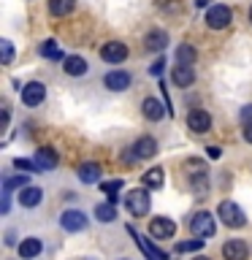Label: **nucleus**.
I'll use <instances>...</instances> for the list:
<instances>
[{"instance_id": "nucleus-1", "label": "nucleus", "mask_w": 252, "mask_h": 260, "mask_svg": "<svg viewBox=\"0 0 252 260\" xmlns=\"http://www.w3.org/2000/svg\"><path fill=\"white\" fill-rule=\"evenodd\" d=\"M217 217L223 219L228 228H244V225H247V217H244V211L239 209V203H233V201H223V203H219Z\"/></svg>"}, {"instance_id": "nucleus-2", "label": "nucleus", "mask_w": 252, "mask_h": 260, "mask_svg": "<svg viewBox=\"0 0 252 260\" xmlns=\"http://www.w3.org/2000/svg\"><path fill=\"white\" fill-rule=\"evenodd\" d=\"M214 231H217V225H214V217H211L209 211L193 214V219H190V233L193 236H198V239H211Z\"/></svg>"}, {"instance_id": "nucleus-3", "label": "nucleus", "mask_w": 252, "mask_h": 260, "mask_svg": "<svg viewBox=\"0 0 252 260\" xmlns=\"http://www.w3.org/2000/svg\"><path fill=\"white\" fill-rule=\"evenodd\" d=\"M125 206L133 217H146L149 214V192L146 190H130L125 198Z\"/></svg>"}, {"instance_id": "nucleus-4", "label": "nucleus", "mask_w": 252, "mask_h": 260, "mask_svg": "<svg viewBox=\"0 0 252 260\" xmlns=\"http://www.w3.org/2000/svg\"><path fill=\"white\" fill-rule=\"evenodd\" d=\"M233 19V14H231V8L223 6V3H217V6H209V11H206V24L211 30H225L228 24H231Z\"/></svg>"}, {"instance_id": "nucleus-5", "label": "nucleus", "mask_w": 252, "mask_h": 260, "mask_svg": "<svg viewBox=\"0 0 252 260\" xmlns=\"http://www.w3.org/2000/svg\"><path fill=\"white\" fill-rule=\"evenodd\" d=\"M60 228L68 233H79L87 228V214H81L79 209H65L62 217H60Z\"/></svg>"}, {"instance_id": "nucleus-6", "label": "nucleus", "mask_w": 252, "mask_h": 260, "mask_svg": "<svg viewBox=\"0 0 252 260\" xmlns=\"http://www.w3.org/2000/svg\"><path fill=\"white\" fill-rule=\"evenodd\" d=\"M149 233H152V239H160V241L174 239L176 236V222L168 219V217H154L149 222Z\"/></svg>"}, {"instance_id": "nucleus-7", "label": "nucleus", "mask_w": 252, "mask_h": 260, "mask_svg": "<svg viewBox=\"0 0 252 260\" xmlns=\"http://www.w3.org/2000/svg\"><path fill=\"white\" fill-rule=\"evenodd\" d=\"M101 60L117 65V62H125L128 60V46L122 41H109V44L101 46Z\"/></svg>"}, {"instance_id": "nucleus-8", "label": "nucleus", "mask_w": 252, "mask_h": 260, "mask_svg": "<svg viewBox=\"0 0 252 260\" xmlns=\"http://www.w3.org/2000/svg\"><path fill=\"white\" fill-rule=\"evenodd\" d=\"M187 127H190L193 133L203 136V133H209V130H211V117L203 109H193L190 114H187Z\"/></svg>"}, {"instance_id": "nucleus-9", "label": "nucleus", "mask_w": 252, "mask_h": 260, "mask_svg": "<svg viewBox=\"0 0 252 260\" xmlns=\"http://www.w3.org/2000/svg\"><path fill=\"white\" fill-rule=\"evenodd\" d=\"M44 98H46V87L41 81H30V84L22 87V103L24 106H38V103H44Z\"/></svg>"}, {"instance_id": "nucleus-10", "label": "nucleus", "mask_w": 252, "mask_h": 260, "mask_svg": "<svg viewBox=\"0 0 252 260\" xmlns=\"http://www.w3.org/2000/svg\"><path fill=\"white\" fill-rule=\"evenodd\" d=\"M103 84L111 89V92H122V89L130 87V73L128 71H109L103 76Z\"/></svg>"}, {"instance_id": "nucleus-11", "label": "nucleus", "mask_w": 252, "mask_h": 260, "mask_svg": "<svg viewBox=\"0 0 252 260\" xmlns=\"http://www.w3.org/2000/svg\"><path fill=\"white\" fill-rule=\"evenodd\" d=\"M223 257L225 260H247L249 249H247V244H244V241L231 239V241H225V247H223Z\"/></svg>"}, {"instance_id": "nucleus-12", "label": "nucleus", "mask_w": 252, "mask_h": 260, "mask_svg": "<svg viewBox=\"0 0 252 260\" xmlns=\"http://www.w3.org/2000/svg\"><path fill=\"white\" fill-rule=\"evenodd\" d=\"M141 111H144V117H146V119L160 122V119L168 114V106H163L158 98H146V101L141 103Z\"/></svg>"}, {"instance_id": "nucleus-13", "label": "nucleus", "mask_w": 252, "mask_h": 260, "mask_svg": "<svg viewBox=\"0 0 252 260\" xmlns=\"http://www.w3.org/2000/svg\"><path fill=\"white\" fill-rule=\"evenodd\" d=\"M130 152H133L138 160H146V157H152V154H158V141H154L152 136H141L133 144V149H130Z\"/></svg>"}, {"instance_id": "nucleus-14", "label": "nucleus", "mask_w": 252, "mask_h": 260, "mask_svg": "<svg viewBox=\"0 0 252 260\" xmlns=\"http://www.w3.org/2000/svg\"><path fill=\"white\" fill-rule=\"evenodd\" d=\"M41 249H44V244H41L38 236H27V239H22V244H19V257L33 260V257L41 255Z\"/></svg>"}, {"instance_id": "nucleus-15", "label": "nucleus", "mask_w": 252, "mask_h": 260, "mask_svg": "<svg viewBox=\"0 0 252 260\" xmlns=\"http://www.w3.org/2000/svg\"><path fill=\"white\" fill-rule=\"evenodd\" d=\"M193 81H195V68H193V65L176 62L174 65V84L176 87H190Z\"/></svg>"}, {"instance_id": "nucleus-16", "label": "nucleus", "mask_w": 252, "mask_h": 260, "mask_svg": "<svg viewBox=\"0 0 252 260\" xmlns=\"http://www.w3.org/2000/svg\"><path fill=\"white\" fill-rule=\"evenodd\" d=\"M87 68H89V65H87L84 57L71 54V57H65V60H62V71L68 73V76H84Z\"/></svg>"}, {"instance_id": "nucleus-17", "label": "nucleus", "mask_w": 252, "mask_h": 260, "mask_svg": "<svg viewBox=\"0 0 252 260\" xmlns=\"http://www.w3.org/2000/svg\"><path fill=\"white\" fill-rule=\"evenodd\" d=\"M128 233H130V236H133V239H136V244H138V247H141V249H144V255H146V257H149V260H166V255H163V252H160V249H154V247H152V244H149V241H146V239H144V236H141V233H138V231H136V228H130V225H128Z\"/></svg>"}, {"instance_id": "nucleus-18", "label": "nucleus", "mask_w": 252, "mask_h": 260, "mask_svg": "<svg viewBox=\"0 0 252 260\" xmlns=\"http://www.w3.org/2000/svg\"><path fill=\"white\" fill-rule=\"evenodd\" d=\"M57 152L52 149V146H41V149H36V162H38V168H44V171H52L57 166Z\"/></svg>"}, {"instance_id": "nucleus-19", "label": "nucleus", "mask_w": 252, "mask_h": 260, "mask_svg": "<svg viewBox=\"0 0 252 260\" xmlns=\"http://www.w3.org/2000/svg\"><path fill=\"white\" fill-rule=\"evenodd\" d=\"M41 198H44V192H41V187H22L19 190V203L24 209H33V206H38Z\"/></svg>"}, {"instance_id": "nucleus-20", "label": "nucleus", "mask_w": 252, "mask_h": 260, "mask_svg": "<svg viewBox=\"0 0 252 260\" xmlns=\"http://www.w3.org/2000/svg\"><path fill=\"white\" fill-rule=\"evenodd\" d=\"M79 179L84 184H95L98 179H101V166H98V162H84V166H79Z\"/></svg>"}, {"instance_id": "nucleus-21", "label": "nucleus", "mask_w": 252, "mask_h": 260, "mask_svg": "<svg viewBox=\"0 0 252 260\" xmlns=\"http://www.w3.org/2000/svg\"><path fill=\"white\" fill-rule=\"evenodd\" d=\"M141 182H144V187H149V190H160L163 187V168H149L141 176Z\"/></svg>"}, {"instance_id": "nucleus-22", "label": "nucleus", "mask_w": 252, "mask_h": 260, "mask_svg": "<svg viewBox=\"0 0 252 260\" xmlns=\"http://www.w3.org/2000/svg\"><path fill=\"white\" fill-rule=\"evenodd\" d=\"M195 57H198V52H195L193 44H179L176 46V62H184V65H193Z\"/></svg>"}, {"instance_id": "nucleus-23", "label": "nucleus", "mask_w": 252, "mask_h": 260, "mask_svg": "<svg viewBox=\"0 0 252 260\" xmlns=\"http://www.w3.org/2000/svg\"><path fill=\"white\" fill-rule=\"evenodd\" d=\"M146 46L154 49V52H163V49L168 46V36L163 30H152L149 36H146Z\"/></svg>"}, {"instance_id": "nucleus-24", "label": "nucleus", "mask_w": 252, "mask_h": 260, "mask_svg": "<svg viewBox=\"0 0 252 260\" xmlns=\"http://www.w3.org/2000/svg\"><path fill=\"white\" fill-rule=\"evenodd\" d=\"M38 52H41V57H46V60H65L62 52H60V46H57V41H52V38L44 41Z\"/></svg>"}, {"instance_id": "nucleus-25", "label": "nucleus", "mask_w": 252, "mask_h": 260, "mask_svg": "<svg viewBox=\"0 0 252 260\" xmlns=\"http://www.w3.org/2000/svg\"><path fill=\"white\" fill-rule=\"evenodd\" d=\"M76 6V0H49V11L54 16H68Z\"/></svg>"}, {"instance_id": "nucleus-26", "label": "nucleus", "mask_w": 252, "mask_h": 260, "mask_svg": "<svg viewBox=\"0 0 252 260\" xmlns=\"http://www.w3.org/2000/svg\"><path fill=\"white\" fill-rule=\"evenodd\" d=\"M95 217L101 219V222H114L117 219V209H114V203H101V206H95Z\"/></svg>"}, {"instance_id": "nucleus-27", "label": "nucleus", "mask_w": 252, "mask_h": 260, "mask_svg": "<svg viewBox=\"0 0 252 260\" xmlns=\"http://www.w3.org/2000/svg\"><path fill=\"white\" fill-rule=\"evenodd\" d=\"M203 241H206V239H198V236H195L193 241H179L176 244V252H201L203 249Z\"/></svg>"}, {"instance_id": "nucleus-28", "label": "nucleus", "mask_w": 252, "mask_h": 260, "mask_svg": "<svg viewBox=\"0 0 252 260\" xmlns=\"http://www.w3.org/2000/svg\"><path fill=\"white\" fill-rule=\"evenodd\" d=\"M122 190V179H111V182H103V192L109 195L111 203H117V192Z\"/></svg>"}, {"instance_id": "nucleus-29", "label": "nucleus", "mask_w": 252, "mask_h": 260, "mask_svg": "<svg viewBox=\"0 0 252 260\" xmlns=\"http://www.w3.org/2000/svg\"><path fill=\"white\" fill-rule=\"evenodd\" d=\"M14 187H27V174H22V176H6V182H3V190H8L11 192Z\"/></svg>"}, {"instance_id": "nucleus-30", "label": "nucleus", "mask_w": 252, "mask_h": 260, "mask_svg": "<svg viewBox=\"0 0 252 260\" xmlns=\"http://www.w3.org/2000/svg\"><path fill=\"white\" fill-rule=\"evenodd\" d=\"M14 166L19 168V171H24V174H36V171H41L36 160H24V157H16V160H14Z\"/></svg>"}, {"instance_id": "nucleus-31", "label": "nucleus", "mask_w": 252, "mask_h": 260, "mask_svg": "<svg viewBox=\"0 0 252 260\" xmlns=\"http://www.w3.org/2000/svg\"><path fill=\"white\" fill-rule=\"evenodd\" d=\"M0 52H3V65H11V60H14V46H11V41H0Z\"/></svg>"}, {"instance_id": "nucleus-32", "label": "nucleus", "mask_w": 252, "mask_h": 260, "mask_svg": "<svg viewBox=\"0 0 252 260\" xmlns=\"http://www.w3.org/2000/svg\"><path fill=\"white\" fill-rule=\"evenodd\" d=\"M163 68H166V60L160 57V60L154 62V65H149V73H152V76H160V73H163Z\"/></svg>"}, {"instance_id": "nucleus-33", "label": "nucleus", "mask_w": 252, "mask_h": 260, "mask_svg": "<svg viewBox=\"0 0 252 260\" xmlns=\"http://www.w3.org/2000/svg\"><path fill=\"white\" fill-rule=\"evenodd\" d=\"M241 122H244V125H252V103L241 109Z\"/></svg>"}, {"instance_id": "nucleus-34", "label": "nucleus", "mask_w": 252, "mask_h": 260, "mask_svg": "<svg viewBox=\"0 0 252 260\" xmlns=\"http://www.w3.org/2000/svg\"><path fill=\"white\" fill-rule=\"evenodd\" d=\"M206 152H209V157H211V160H219V157H223V149H219V146H209Z\"/></svg>"}, {"instance_id": "nucleus-35", "label": "nucleus", "mask_w": 252, "mask_h": 260, "mask_svg": "<svg viewBox=\"0 0 252 260\" xmlns=\"http://www.w3.org/2000/svg\"><path fill=\"white\" fill-rule=\"evenodd\" d=\"M244 141L252 144V125H244Z\"/></svg>"}, {"instance_id": "nucleus-36", "label": "nucleus", "mask_w": 252, "mask_h": 260, "mask_svg": "<svg viewBox=\"0 0 252 260\" xmlns=\"http://www.w3.org/2000/svg\"><path fill=\"white\" fill-rule=\"evenodd\" d=\"M206 3H209V0H195V6H198V8H203Z\"/></svg>"}, {"instance_id": "nucleus-37", "label": "nucleus", "mask_w": 252, "mask_h": 260, "mask_svg": "<svg viewBox=\"0 0 252 260\" xmlns=\"http://www.w3.org/2000/svg\"><path fill=\"white\" fill-rule=\"evenodd\" d=\"M158 6H163V8H166V6H171V0H158Z\"/></svg>"}, {"instance_id": "nucleus-38", "label": "nucleus", "mask_w": 252, "mask_h": 260, "mask_svg": "<svg viewBox=\"0 0 252 260\" xmlns=\"http://www.w3.org/2000/svg\"><path fill=\"white\" fill-rule=\"evenodd\" d=\"M193 260H211V257H206V255H198V257H193Z\"/></svg>"}, {"instance_id": "nucleus-39", "label": "nucleus", "mask_w": 252, "mask_h": 260, "mask_svg": "<svg viewBox=\"0 0 252 260\" xmlns=\"http://www.w3.org/2000/svg\"><path fill=\"white\" fill-rule=\"evenodd\" d=\"M249 22H252V8H249Z\"/></svg>"}]
</instances>
